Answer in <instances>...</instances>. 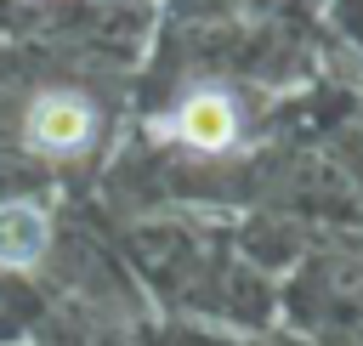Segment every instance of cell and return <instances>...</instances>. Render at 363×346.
<instances>
[{
	"instance_id": "obj_3",
	"label": "cell",
	"mask_w": 363,
	"mask_h": 346,
	"mask_svg": "<svg viewBox=\"0 0 363 346\" xmlns=\"http://www.w3.org/2000/svg\"><path fill=\"white\" fill-rule=\"evenodd\" d=\"M45 216L34 204H0V267H34L45 255Z\"/></svg>"
},
{
	"instance_id": "obj_2",
	"label": "cell",
	"mask_w": 363,
	"mask_h": 346,
	"mask_svg": "<svg viewBox=\"0 0 363 346\" xmlns=\"http://www.w3.org/2000/svg\"><path fill=\"white\" fill-rule=\"evenodd\" d=\"M170 130H176L187 147L221 153V147H233V142H238V108H233V96H227V91H193V96L176 108Z\"/></svg>"
},
{
	"instance_id": "obj_1",
	"label": "cell",
	"mask_w": 363,
	"mask_h": 346,
	"mask_svg": "<svg viewBox=\"0 0 363 346\" xmlns=\"http://www.w3.org/2000/svg\"><path fill=\"white\" fill-rule=\"evenodd\" d=\"M96 136V108L74 91H45L28 108V142L40 153H79Z\"/></svg>"
}]
</instances>
